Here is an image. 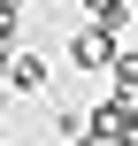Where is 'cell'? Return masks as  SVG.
<instances>
[{"mask_svg": "<svg viewBox=\"0 0 138 146\" xmlns=\"http://www.w3.org/2000/svg\"><path fill=\"white\" fill-rule=\"evenodd\" d=\"M115 54H123V46H115V31H108V23H77V31H69V46H61V62H69L77 77L115 69Z\"/></svg>", "mask_w": 138, "mask_h": 146, "instance_id": "6da1fadb", "label": "cell"}, {"mask_svg": "<svg viewBox=\"0 0 138 146\" xmlns=\"http://www.w3.org/2000/svg\"><path fill=\"white\" fill-rule=\"evenodd\" d=\"M46 77H54V69H46V54H31V46H15V77H8V92H23V100H38V92H46Z\"/></svg>", "mask_w": 138, "mask_h": 146, "instance_id": "7a4b0ae2", "label": "cell"}, {"mask_svg": "<svg viewBox=\"0 0 138 146\" xmlns=\"http://www.w3.org/2000/svg\"><path fill=\"white\" fill-rule=\"evenodd\" d=\"M138 15V0H85V23H108V31H123Z\"/></svg>", "mask_w": 138, "mask_h": 146, "instance_id": "3957f363", "label": "cell"}, {"mask_svg": "<svg viewBox=\"0 0 138 146\" xmlns=\"http://www.w3.org/2000/svg\"><path fill=\"white\" fill-rule=\"evenodd\" d=\"M108 85H115V92H138V46H123V54H115V69H108Z\"/></svg>", "mask_w": 138, "mask_h": 146, "instance_id": "277c9868", "label": "cell"}, {"mask_svg": "<svg viewBox=\"0 0 138 146\" xmlns=\"http://www.w3.org/2000/svg\"><path fill=\"white\" fill-rule=\"evenodd\" d=\"M15 15H23V0H0V46H15Z\"/></svg>", "mask_w": 138, "mask_h": 146, "instance_id": "5b68a950", "label": "cell"}, {"mask_svg": "<svg viewBox=\"0 0 138 146\" xmlns=\"http://www.w3.org/2000/svg\"><path fill=\"white\" fill-rule=\"evenodd\" d=\"M8 77H15V46H0V92H8Z\"/></svg>", "mask_w": 138, "mask_h": 146, "instance_id": "8992f818", "label": "cell"}]
</instances>
